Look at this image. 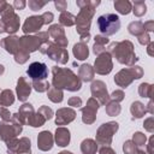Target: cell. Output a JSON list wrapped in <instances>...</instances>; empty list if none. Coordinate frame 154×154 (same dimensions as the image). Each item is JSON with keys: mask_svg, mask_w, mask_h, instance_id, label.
<instances>
[{"mask_svg": "<svg viewBox=\"0 0 154 154\" xmlns=\"http://www.w3.org/2000/svg\"><path fill=\"white\" fill-rule=\"evenodd\" d=\"M25 5H26L25 1H23V0H16L14 4H13V8H16V10H23L25 7Z\"/></svg>", "mask_w": 154, "mask_h": 154, "instance_id": "obj_51", "label": "cell"}, {"mask_svg": "<svg viewBox=\"0 0 154 154\" xmlns=\"http://www.w3.org/2000/svg\"><path fill=\"white\" fill-rule=\"evenodd\" d=\"M54 5H55V7H57L59 11H61V12L66 11V7H67V2H66V1L58 0V1H54Z\"/></svg>", "mask_w": 154, "mask_h": 154, "instance_id": "obj_48", "label": "cell"}, {"mask_svg": "<svg viewBox=\"0 0 154 154\" xmlns=\"http://www.w3.org/2000/svg\"><path fill=\"white\" fill-rule=\"evenodd\" d=\"M14 102L13 91L10 89H0V106L7 107Z\"/></svg>", "mask_w": 154, "mask_h": 154, "instance_id": "obj_25", "label": "cell"}, {"mask_svg": "<svg viewBox=\"0 0 154 154\" xmlns=\"http://www.w3.org/2000/svg\"><path fill=\"white\" fill-rule=\"evenodd\" d=\"M7 4L8 2H6V1H0V12H2L5 10V7L7 6Z\"/></svg>", "mask_w": 154, "mask_h": 154, "instance_id": "obj_54", "label": "cell"}, {"mask_svg": "<svg viewBox=\"0 0 154 154\" xmlns=\"http://www.w3.org/2000/svg\"><path fill=\"white\" fill-rule=\"evenodd\" d=\"M109 99H111L112 101H114V102L122 101V100L124 99V93H123V90H116V91H113V93L109 95Z\"/></svg>", "mask_w": 154, "mask_h": 154, "instance_id": "obj_42", "label": "cell"}, {"mask_svg": "<svg viewBox=\"0 0 154 154\" xmlns=\"http://www.w3.org/2000/svg\"><path fill=\"white\" fill-rule=\"evenodd\" d=\"M131 11L135 13V16L142 17L147 11V6H146L144 1H135L134 5H132V10Z\"/></svg>", "mask_w": 154, "mask_h": 154, "instance_id": "obj_33", "label": "cell"}, {"mask_svg": "<svg viewBox=\"0 0 154 154\" xmlns=\"http://www.w3.org/2000/svg\"><path fill=\"white\" fill-rule=\"evenodd\" d=\"M17 114H18V118H19V120L22 122L23 125H24V124H28V125H29V123H30L32 116L35 114V111H34L32 105H30V103H24L23 106H20L19 112H18Z\"/></svg>", "mask_w": 154, "mask_h": 154, "instance_id": "obj_21", "label": "cell"}, {"mask_svg": "<svg viewBox=\"0 0 154 154\" xmlns=\"http://www.w3.org/2000/svg\"><path fill=\"white\" fill-rule=\"evenodd\" d=\"M130 112H131V114H132V117L135 119V118H142L147 111H146V107L140 101H135V102L131 103Z\"/></svg>", "mask_w": 154, "mask_h": 154, "instance_id": "obj_30", "label": "cell"}, {"mask_svg": "<svg viewBox=\"0 0 154 154\" xmlns=\"http://www.w3.org/2000/svg\"><path fill=\"white\" fill-rule=\"evenodd\" d=\"M113 64H112V58L108 52H103L97 55L95 59L94 64V71L99 75H108L112 71Z\"/></svg>", "mask_w": 154, "mask_h": 154, "instance_id": "obj_11", "label": "cell"}, {"mask_svg": "<svg viewBox=\"0 0 154 154\" xmlns=\"http://www.w3.org/2000/svg\"><path fill=\"white\" fill-rule=\"evenodd\" d=\"M43 43H46V42L40 37L38 34H36V35H29V36H25L24 35V36L19 37V48L23 49V51H25V52H28L29 54L31 52H35V51L40 49V47Z\"/></svg>", "mask_w": 154, "mask_h": 154, "instance_id": "obj_10", "label": "cell"}, {"mask_svg": "<svg viewBox=\"0 0 154 154\" xmlns=\"http://www.w3.org/2000/svg\"><path fill=\"white\" fill-rule=\"evenodd\" d=\"M138 94L142 97H150L152 96V85L148 83H142L138 88Z\"/></svg>", "mask_w": 154, "mask_h": 154, "instance_id": "obj_36", "label": "cell"}, {"mask_svg": "<svg viewBox=\"0 0 154 154\" xmlns=\"http://www.w3.org/2000/svg\"><path fill=\"white\" fill-rule=\"evenodd\" d=\"M54 140H55V142H57V144L59 147L67 146L70 143V131H69V129H66L64 126L57 128L55 135H54Z\"/></svg>", "mask_w": 154, "mask_h": 154, "instance_id": "obj_22", "label": "cell"}, {"mask_svg": "<svg viewBox=\"0 0 154 154\" xmlns=\"http://www.w3.org/2000/svg\"><path fill=\"white\" fill-rule=\"evenodd\" d=\"M0 116H1V119L4 122H10L11 117H12V114L10 113V111L6 109V107H1L0 108Z\"/></svg>", "mask_w": 154, "mask_h": 154, "instance_id": "obj_44", "label": "cell"}, {"mask_svg": "<svg viewBox=\"0 0 154 154\" xmlns=\"http://www.w3.org/2000/svg\"><path fill=\"white\" fill-rule=\"evenodd\" d=\"M153 46H154L153 42H150L149 46H148V53H149V55H153V54H152V48H153Z\"/></svg>", "mask_w": 154, "mask_h": 154, "instance_id": "obj_56", "label": "cell"}, {"mask_svg": "<svg viewBox=\"0 0 154 154\" xmlns=\"http://www.w3.org/2000/svg\"><path fill=\"white\" fill-rule=\"evenodd\" d=\"M0 46L10 54H16L19 51V37L14 36V35H10L5 38L1 40Z\"/></svg>", "mask_w": 154, "mask_h": 154, "instance_id": "obj_20", "label": "cell"}, {"mask_svg": "<svg viewBox=\"0 0 154 154\" xmlns=\"http://www.w3.org/2000/svg\"><path fill=\"white\" fill-rule=\"evenodd\" d=\"M123 150L125 154H137V147L132 141H126L123 146Z\"/></svg>", "mask_w": 154, "mask_h": 154, "instance_id": "obj_39", "label": "cell"}, {"mask_svg": "<svg viewBox=\"0 0 154 154\" xmlns=\"http://www.w3.org/2000/svg\"><path fill=\"white\" fill-rule=\"evenodd\" d=\"M16 91H17V97H18V100L22 101V102H25L26 99L29 97L30 93H31V84L26 81L25 77H19V79H18V82H17Z\"/></svg>", "mask_w": 154, "mask_h": 154, "instance_id": "obj_18", "label": "cell"}, {"mask_svg": "<svg viewBox=\"0 0 154 154\" xmlns=\"http://www.w3.org/2000/svg\"><path fill=\"white\" fill-rule=\"evenodd\" d=\"M75 118H76V111L75 109H72L70 107L59 108L57 111V114H55V124L57 125H66V124L71 123Z\"/></svg>", "mask_w": 154, "mask_h": 154, "instance_id": "obj_17", "label": "cell"}, {"mask_svg": "<svg viewBox=\"0 0 154 154\" xmlns=\"http://www.w3.org/2000/svg\"><path fill=\"white\" fill-rule=\"evenodd\" d=\"M94 40H95V43L100 45V46H106L108 43V38L106 36H102V35H96L94 37Z\"/></svg>", "mask_w": 154, "mask_h": 154, "instance_id": "obj_45", "label": "cell"}, {"mask_svg": "<svg viewBox=\"0 0 154 154\" xmlns=\"http://www.w3.org/2000/svg\"><path fill=\"white\" fill-rule=\"evenodd\" d=\"M10 154H13V153H10Z\"/></svg>", "mask_w": 154, "mask_h": 154, "instance_id": "obj_59", "label": "cell"}, {"mask_svg": "<svg viewBox=\"0 0 154 154\" xmlns=\"http://www.w3.org/2000/svg\"><path fill=\"white\" fill-rule=\"evenodd\" d=\"M4 71H5V67H4V65H2V64H0V76L4 73Z\"/></svg>", "mask_w": 154, "mask_h": 154, "instance_id": "obj_57", "label": "cell"}, {"mask_svg": "<svg viewBox=\"0 0 154 154\" xmlns=\"http://www.w3.org/2000/svg\"><path fill=\"white\" fill-rule=\"evenodd\" d=\"M38 112H41L42 114H43V117L47 119V120H49L52 117H53V111H52V108H49L48 106H41L40 108H38Z\"/></svg>", "mask_w": 154, "mask_h": 154, "instance_id": "obj_41", "label": "cell"}, {"mask_svg": "<svg viewBox=\"0 0 154 154\" xmlns=\"http://www.w3.org/2000/svg\"><path fill=\"white\" fill-rule=\"evenodd\" d=\"M143 26H144V31H146V32H147V31H152V30L154 29V22H153V20H149V22L144 23Z\"/></svg>", "mask_w": 154, "mask_h": 154, "instance_id": "obj_53", "label": "cell"}, {"mask_svg": "<svg viewBox=\"0 0 154 154\" xmlns=\"http://www.w3.org/2000/svg\"><path fill=\"white\" fill-rule=\"evenodd\" d=\"M94 75H95V71H94V69H93L89 64H83V65L79 66V70H78V78H79L81 81L90 82V81H93Z\"/></svg>", "mask_w": 154, "mask_h": 154, "instance_id": "obj_23", "label": "cell"}, {"mask_svg": "<svg viewBox=\"0 0 154 154\" xmlns=\"http://www.w3.org/2000/svg\"><path fill=\"white\" fill-rule=\"evenodd\" d=\"M48 34L54 38L55 41V45L61 47V48H65L69 43L66 36H65V30L63 29V26L60 24H53L49 26L48 29Z\"/></svg>", "mask_w": 154, "mask_h": 154, "instance_id": "obj_15", "label": "cell"}, {"mask_svg": "<svg viewBox=\"0 0 154 154\" xmlns=\"http://www.w3.org/2000/svg\"><path fill=\"white\" fill-rule=\"evenodd\" d=\"M77 6L81 8L79 13L76 17V25H77V32L79 36H84L89 34L91 18L94 16L95 8L97 5H100V1H87V0H78Z\"/></svg>", "mask_w": 154, "mask_h": 154, "instance_id": "obj_2", "label": "cell"}, {"mask_svg": "<svg viewBox=\"0 0 154 154\" xmlns=\"http://www.w3.org/2000/svg\"><path fill=\"white\" fill-rule=\"evenodd\" d=\"M152 123H153V117H149V118L144 122V124H143V126H144L149 132H153V130H154V128H153Z\"/></svg>", "mask_w": 154, "mask_h": 154, "instance_id": "obj_49", "label": "cell"}, {"mask_svg": "<svg viewBox=\"0 0 154 154\" xmlns=\"http://www.w3.org/2000/svg\"><path fill=\"white\" fill-rule=\"evenodd\" d=\"M100 154H117L111 147H108V146H105V147H102L101 149H100V152H99Z\"/></svg>", "mask_w": 154, "mask_h": 154, "instance_id": "obj_52", "label": "cell"}, {"mask_svg": "<svg viewBox=\"0 0 154 154\" xmlns=\"http://www.w3.org/2000/svg\"><path fill=\"white\" fill-rule=\"evenodd\" d=\"M52 73H53L52 84L55 88L66 89L69 91H77L82 87V81L70 69L53 66Z\"/></svg>", "mask_w": 154, "mask_h": 154, "instance_id": "obj_1", "label": "cell"}, {"mask_svg": "<svg viewBox=\"0 0 154 154\" xmlns=\"http://www.w3.org/2000/svg\"><path fill=\"white\" fill-rule=\"evenodd\" d=\"M81 150L83 154H96L97 143L91 138L83 140V142L81 143Z\"/></svg>", "mask_w": 154, "mask_h": 154, "instance_id": "obj_26", "label": "cell"}, {"mask_svg": "<svg viewBox=\"0 0 154 154\" xmlns=\"http://www.w3.org/2000/svg\"><path fill=\"white\" fill-rule=\"evenodd\" d=\"M97 26L101 34L106 37L109 35L116 34L120 29V20L119 17L114 13H106L97 18Z\"/></svg>", "mask_w": 154, "mask_h": 154, "instance_id": "obj_5", "label": "cell"}, {"mask_svg": "<svg viewBox=\"0 0 154 154\" xmlns=\"http://www.w3.org/2000/svg\"><path fill=\"white\" fill-rule=\"evenodd\" d=\"M42 25H45L42 16H31L25 19L22 30L24 34H31V32L38 31L42 28Z\"/></svg>", "mask_w": 154, "mask_h": 154, "instance_id": "obj_16", "label": "cell"}, {"mask_svg": "<svg viewBox=\"0 0 154 154\" xmlns=\"http://www.w3.org/2000/svg\"><path fill=\"white\" fill-rule=\"evenodd\" d=\"M143 76V70L140 66H131L129 69H123L120 70L116 77L114 82L122 88H126L134 79H138Z\"/></svg>", "mask_w": 154, "mask_h": 154, "instance_id": "obj_6", "label": "cell"}, {"mask_svg": "<svg viewBox=\"0 0 154 154\" xmlns=\"http://www.w3.org/2000/svg\"><path fill=\"white\" fill-rule=\"evenodd\" d=\"M59 23H60V25L72 26L73 24H76V17L72 13L64 11V12H61V14L59 17Z\"/></svg>", "mask_w": 154, "mask_h": 154, "instance_id": "obj_31", "label": "cell"}, {"mask_svg": "<svg viewBox=\"0 0 154 154\" xmlns=\"http://www.w3.org/2000/svg\"><path fill=\"white\" fill-rule=\"evenodd\" d=\"M29 7L31 8V11H38L41 10L45 5H47V1H36V0H30L28 2Z\"/></svg>", "mask_w": 154, "mask_h": 154, "instance_id": "obj_40", "label": "cell"}, {"mask_svg": "<svg viewBox=\"0 0 154 154\" xmlns=\"http://www.w3.org/2000/svg\"><path fill=\"white\" fill-rule=\"evenodd\" d=\"M99 106H100V103L94 97H90L87 101V106L81 109L82 111V122L84 124H93L95 122Z\"/></svg>", "mask_w": 154, "mask_h": 154, "instance_id": "obj_13", "label": "cell"}, {"mask_svg": "<svg viewBox=\"0 0 154 154\" xmlns=\"http://www.w3.org/2000/svg\"><path fill=\"white\" fill-rule=\"evenodd\" d=\"M67 103H69V106H71V107H79V106H82V100H81V97L72 96V97L69 99Z\"/></svg>", "mask_w": 154, "mask_h": 154, "instance_id": "obj_43", "label": "cell"}, {"mask_svg": "<svg viewBox=\"0 0 154 154\" xmlns=\"http://www.w3.org/2000/svg\"><path fill=\"white\" fill-rule=\"evenodd\" d=\"M138 41H140L141 45H148V43H150V37H149L148 32L144 31L142 35H140L138 36Z\"/></svg>", "mask_w": 154, "mask_h": 154, "instance_id": "obj_47", "label": "cell"}, {"mask_svg": "<svg viewBox=\"0 0 154 154\" xmlns=\"http://www.w3.org/2000/svg\"><path fill=\"white\" fill-rule=\"evenodd\" d=\"M128 29H129L130 34L136 35V36H140V35H142L144 32V26H143L142 22H132V23L129 24Z\"/></svg>", "mask_w": 154, "mask_h": 154, "instance_id": "obj_32", "label": "cell"}, {"mask_svg": "<svg viewBox=\"0 0 154 154\" xmlns=\"http://www.w3.org/2000/svg\"><path fill=\"white\" fill-rule=\"evenodd\" d=\"M119 129V124L117 122H109V123H105L102 124L96 132V143L97 144H102L105 146H109L112 142V137L113 135L118 131Z\"/></svg>", "mask_w": 154, "mask_h": 154, "instance_id": "obj_8", "label": "cell"}, {"mask_svg": "<svg viewBox=\"0 0 154 154\" xmlns=\"http://www.w3.org/2000/svg\"><path fill=\"white\" fill-rule=\"evenodd\" d=\"M47 95H48V99L52 101V102H55V103H59L63 101L64 99V94H63V90L59 89V88H55V87H51L47 91Z\"/></svg>", "mask_w": 154, "mask_h": 154, "instance_id": "obj_29", "label": "cell"}, {"mask_svg": "<svg viewBox=\"0 0 154 154\" xmlns=\"http://www.w3.org/2000/svg\"><path fill=\"white\" fill-rule=\"evenodd\" d=\"M31 87H34V89H35L36 91H38V93L48 91V89L51 88L49 83H48L46 79H42V81H32Z\"/></svg>", "mask_w": 154, "mask_h": 154, "instance_id": "obj_34", "label": "cell"}, {"mask_svg": "<svg viewBox=\"0 0 154 154\" xmlns=\"http://www.w3.org/2000/svg\"><path fill=\"white\" fill-rule=\"evenodd\" d=\"M40 52L43 54H47L52 60L59 63V64H66L69 60V53L65 48H61L57 46L53 42H46L40 47Z\"/></svg>", "mask_w": 154, "mask_h": 154, "instance_id": "obj_7", "label": "cell"}, {"mask_svg": "<svg viewBox=\"0 0 154 154\" xmlns=\"http://www.w3.org/2000/svg\"><path fill=\"white\" fill-rule=\"evenodd\" d=\"M2 32H5V25H4L2 20L0 19V34H2Z\"/></svg>", "mask_w": 154, "mask_h": 154, "instance_id": "obj_55", "label": "cell"}, {"mask_svg": "<svg viewBox=\"0 0 154 154\" xmlns=\"http://www.w3.org/2000/svg\"><path fill=\"white\" fill-rule=\"evenodd\" d=\"M108 53L112 54L120 64L131 66L137 60V57L134 53V45L130 41L112 42L108 47Z\"/></svg>", "mask_w": 154, "mask_h": 154, "instance_id": "obj_3", "label": "cell"}, {"mask_svg": "<svg viewBox=\"0 0 154 154\" xmlns=\"http://www.w3.org/2000/svg\"><path fill=\"white\" fill-rule=\"evenodd\" d=\"M106 113L108 116H118L120 113V106L118 102H114V101H111L107 103L106 106Z\"/></svg>", "mask_w": 154, "mask_h": 154, "instance_id": "obj_35", "label": "cell"}, {"mask_svg": "<svg viewBox=\"0 0 154 154\" xmlns=\"http://www.w3.org/2000/svg\"><path fill=\"white\" fill-rule=\"evenodd\" d=\"M41 16H42V19H43V23H45V24H49V23L53 22L54 16H53L52 12H45V13H42Z\"/></svg>", "mask_w": 154, "mask_h": 154, "instance_id": "obj_46", "label": "cell"}, {"mask_svg": "<svg viewBox=\"0 0 154 154\" xmlns=\"http://www.w3.org/2000/svg\"><path fill=\"white\" fill-rule=\"evenodd\" d=\"M73 55L76 59L78 60H84L88 58L89 55V49H88V46L85 43H82V42H78L73 46Z\"/></svg>", "mask_w": 154, "mask_h": 154, "instance_id": "obj_24", "label": "cell"}, {"mask_svg": "<svg viewBox=\"0 0 154 154\" xmlns=\"http://www.w3.org/2000/svg\"><path fill=\"white\" fill-rule=\"evenodd\" d=\"M90 91L93 97L100 103V105H106L109 101V95L107 93V88L105 82L102 81H94L90 87Z\"/></svg>", "mask_w": 154, "mask_h": 154, "instance_id": "obj_12", "label": "cell"}, {"mask_svg": "<svg viewBox=\"0 0 154 154\" xmlns=\"http://www.w3.org/2000/svg\"><path fill=\"white\" fill-rule=\"evenodd\" d=\"M22 122L18 118V114L14 113L11 117L10 122H0V140L4 142H8L17 137L22 132Z\"/></svg>", "mask_w": 154, "mask_h": 154, "instance_id": "obj_4", "label": "cell"}, {"mask_svg": "<svg viewBox=\"0 0 154 154\" xmlns=\"http://www.w3.org/2000/svg\"><path fill=\"white\" fill-rule=\"evenodd\" d=\"M1 20L5 25V32L14 34L19 29V17L14 13V8L10 4H7L5 10L1 12Z\"/></svg>", "mask_w": 154, "mask_h": 154, "instance_id": "obj_9", "label": "cell"}, {"mask_svg": "<svg viewBox=\"0 0 154 154\" xmlns=\"http://www.w3.org/2000/svg\"><path fill=\"white\" fill-rule=\"evenodd\" d=\"M132 142L136 144L137 148L144 147V144H146V136L142 132H135L134 137H132Z\"/></svg>", "mask_w": 154, "mask_h": 154, "instance_id": "obj_37", "label": "cell"}, {"mask_svg": "<svg viewBox=\"0 0 154 154\" xmlns=\"http://www.w3.org/2000/svg\"><path fill=\"white\" fill-rule=\"evenodd\" d=\"M58 154H73V153L67 152V150H63V152H60V153H58Z\"/></svg>", "mask_w": 154, "mask_h": 154, "instance_id": "obj_58", "label": "cell"}, {"mask_svg": "<svg viewBox=\"0 0 154 154\" xmlns=\"http://www.w3.org/2000/svg\"><path fill=\"white\" fill-rule=\"evenodd\" d=\"M16 154H31V142L29 138L23 137L19 140Z\"/></svg>", "mask_w": 154, "mask_h": 154, "instance_id": "obj_28", "label": "cell"}, {"mask_svg": "<svg viewBox=\"0 0 154 154\" xmlns=\"http://www.w3.org/2000/svg\"><path fill=\"white\" fill-rule=\"evenodd\" d=\"M54 143V137L49 131H41L37 137V148L42 152H48L52 149Z\"/></svg>", "mask_w": 154, "mask_h": 154, "instance_id": "obj_19", "label": "cell"}, {"mask_svg": "<svg viewBox=\"0 0 154 154\" xmlns=\"http://www.w3.org/2000/svg\"><path fill=\"white\" fill-rule=\"evenodd\" d=\"M26 75L32 81H42V79H46L48 76V67L43 63L34 61L29 65L26 70Z\"/></svg>", "mask_w": 154, "mask_h": 154, "instance_id": "obj_14", "label": "cell"}, {"mask_svg": "<svg viewBox=\"0 0 154 154\" xmlns=\"http://www.w3.org/2000/svg\"><path fill=\"white\" fill-rule=\"evenodd\" d=\"M28 59H29V53L25 52V51H23V49H20V48H19V51L14 54V60H16V63H18V64H24Z\"/></svg>", "mask_w": 154, "mask_h": 154, "instance_id": "obj_38", "label": "cell"}, {"mask_svg": "<svg viewBox=\"0 0 154 154\" xmlns=\"http://www.w3.org/2000/svg\"><path fill=\"white\" fill-rule=\"evenodd\" d=\"M114 8L120 14H129L132 10V5L128 0H116L114 1Z\"/></svg>", "mask_w": 154, "mask_h": 154, "instance_id": "obj_27", "label": "cell"}, {"mask_svg": "<svg viewBox=\"0 0 154 154\" xmlns=\"http://www.w3.org/2000/svg\"><path fill=\"white\" fill-rule=\"evenodd\" d=\"M93 52L95 53V54H101V53H103V52H106L105 51V46H100V45H96V43H94V46H93Z\"/></svg>", "mask_w": 154, "mask_h": 154, "instance_id": "obj_50", "label": "cell"}]
</instances>
